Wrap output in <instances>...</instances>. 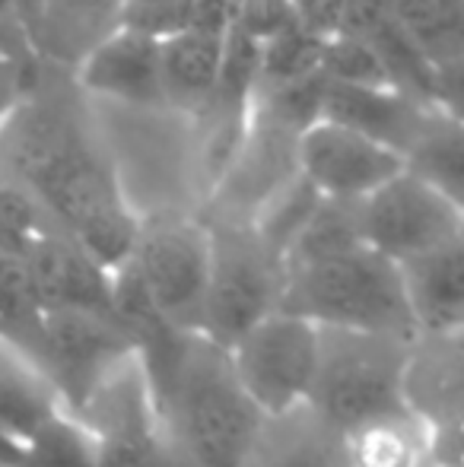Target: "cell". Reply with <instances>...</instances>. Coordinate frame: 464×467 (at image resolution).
Listing matches in <instances>:
<instances>
[{"label":"cell","instance_id":"1","mask_svg":"<svg viewBox=\"0 0 464 467\" xmlns=\"http://www.w3.org/2000/svg\"><path fill=\"white\" fill-rule=\"evenodd\" d=\"M115 312L130 327L147 391L181 467H242L264 413L239 385L230 350L156 315L128 265L112 271Z\"/></svg>","mask_w":464,"mask_h":467},{"label":"cell","instance_id":"2","mask_svg":"<svg viewBox=\"0 0 464 467\" xmlns=\"http://www.w3.org/2000/svg\"><path fill=\"white\" fill-rule=\"evenodd\" d=\"M280 308L322 327H353L414 337L417 327L404 299L397 261L353 245L328 258L286 267Z\"/></svg>","mask_w":464,"mask_h":467},{"label":"cell","instance_id":"3","mask_svg":"<svg viewBox=\"0 0 464 467\" xmlns=\"http://www.w3.org/2000/svg\"><path fill=\"white\" fill-rule=\"evenodd\" d=\"M0 467H96V442L19 340L0 334Z\"/></svg>","mask_w":464,"mask_h":467},{"label":"cell","instance_id":"4","mask_svg":"<svg viewBox=\"0 0 464 467\" xmlns=\"http://www.w3.org/2000/svg\"><path fill=\"white\" fill-rule=\"evenodd\" d=\"M414 337L318 325V366L305 404L341 432L385 413L410 410L404 366Z\"/></svg>","mask_w":464,"mask_h":467},{"label":"cell","instance_id":"5","mask_svg":"<svg viewBox=\"0 0 464 467\" xmlns=\"http://www.w3.org/2000/svg\"><path fill=\"white\" fill-rule=\"evenodd\" d=\"M61 233H67L102 267L115 271L134 248L140 216L128 203L115 172L74 140L23 185Z\"/></svg>","mask_w":464,"mask_h":467},{"label":"cell","instance_id":"6","mask_svg":"<svg viewBox=\"0 0 464 467\" xmlns=\"http://www.w3.org/2000/svg\"><path fill=\"white\" fill-rule=\"evenodd\" d=\"M211 277L204 293L201 331L232 347L252 325L280 308L286 267L284 258L248 223L213 220Z\"/></svg>","mask_w":464,"mask_h":467},{"label":"cell","instance_id":"7","mask_svg":"<svg viewBox=\"0 0 464 467\" xmlns=\"http://www.w3.org/2000/svg\"><path fill=\"white\" fill-rule=\"evenodd\" d=\"M143 296L175 327H198L211 277V226L188 216H160L137 229L128 261Z\"/></svg>","mask_w":464,"mask_h":467},{"label":"cell","instance_id":"8","mask_svg":"<svg viewBox=\"0 0 464 467\" xmlns=\"http://www.w3.org/2000/svg\"><path fill=\"white\" fill-rule=\"evenodd\" d=\"M29 350L67 410L80 417L96 388L137 350V344L118 312L51 308L38 318Z\"/></svg>","mask_w":464,"mask_h":467},{"label":"cell","instance_id":"9","mask_svg":"<svg viewBox=\"0 0 464 467\" xmlns=\"http://www.w3.org/2000/svg\"><path fill=\"white\" fill-rule=\"evenodd\" d=\"M230 350L239 385L264 417L305 404L318 366V325L273 308Z\"/></svg>","mask_w":464,"mask_h":467},{"label":"cell","instance_id":"10","mask_svg":"<svg viewBox=\"0 0 464 467\" xmlns=\"http://www.w3.org/2000/svg\"><path fill=\"white\" fill-rule=\"evenodd\" d=\"M359 229L369 248L391 261H407L464 239V207L404 166L385 185L359 197Z\"/></svg>","mask_w":464,"mask_h":467},{"label":"cell","instance_id":"11","mask_svg":"<svg viewBox=\"0 0 464 467\" xmlns=\"http://www.w3.org/2000/svg\"><path fill=\"white\" fill-rule=\"evenodd\" d=\"M80 420L93 432L96 467H181L153 410L137 350L96 388Z\"/></svg>","mask_w":464,"mask_h":467},{"label":"cell","instance_id":"12","mask_svg":"<svg viewBox=\"0 0 464 467\" xmlns=\"http://www.w3.org/2000/svg\"><path fill=\"white\" fill-rule=\"evenodd\" d=\"M293 160L318 194L344 201H359L404 169L401 150L325 115L296 134Z\"/></svg>","mask_w":464,"mask_h":467},{"label":"cell","instance_id":"13","mask_svg":"<svg viewBox=\"0 0 464 467\" xmlns=\"http://www.w3.org/2000/svg\"><path fill=\"white\" fill-rule=\"evenodd\" d=\"M42 312L51 308H93L115 312L112 271L102 267L93 254H87L67 233L48 226L23 254Z\"/></svg>","mask_w":464,"mask_h":467},{"label":"cell","instance_id":"14","mask_svg":"<svg viewBox=\"0 0 464 467\" xmlns=\"http://www.w3.org/2000/svg\"><path fill=\"white\" fill-rule=\"evenodd\" d=\"M77 80L89 93L124 105H162L160 42L115 26L80 55Z\"/></svg>","mask_w":464,"mask_h":467},{"label":"cell","instance_id":"15","mask_svg":"<svg viewBox=\"0 0 464 467\" xmlns=\"http://www.w3.org/2000/svg\"><path fill=\"white\" fill-rule=\"evenodd\" d=\"M404 400L429 432L464 420L461 334H417L404 366Z\"/></svg>","mask_w":464,"mask_h":467},{"label":"cell","instance_id":"16","mask_svg":"<svg viewBox=\"0 0 464 467\" xmlns=\"http://www.w3.org/2000/svg\"><path fill=\"white\" fill-rule=\"evenodd\" d=\"M417 334H464V239L397 261Z\"/></svg>","mask_w":464,"mask_h":467},{"label":"cell","instance_id":"17","mask_svg":"<svg viewBox=\"0 0 464 467\" xmlns=\"http://www.w3.org/2000/svg\"><path fill=\"white\" fill-rule=\"evenodd\" d=\"M242 467H350V455L344 432L299 404L261 420Z\"/></svg>","mask_w":464,"mask_h":467},{"label":"cell","instance_id":"18","mask_svg":"<svg viewBox=\"0 0 464 467\" xmlns=\"http://www.w3.org/2000/svg\"><path fill=\"white\" fill-rule=\"evenodd\" d=\"M417 105L420 102H414V96L397 87H350V83H335L325 77L322 115L350 124L369 137H378L401 153L410 147V140L429 115Z\"/></svg>","mask_w":464,"mask_h":467},{"label":"cell","instance_id":"19","mask_svg":"<svg viewBox=\"0 0 464 467\" xmlns=\"http://www.w3.org/2000/svg\"><path fill=\"white\" fill-rule=\"evenodd\" d=\"M226 29H185L160 42L162 105L204 115L217 93Z\"/></svg>","mask_w":464,"mask_h":467},{"label":"cell","instance_id":"20","mask_svg":"<svg viewBox=\"0 0 464 467\" xmlns=\"http://www.w3.org/2000/svg\"><path fill=\"white\" fill-rule=\"evenodd\" d=\"M397 29L433 67L442 99L446 83H459L464 51V0H385ZM449 105V99H446Z\"/></svg>","mask_w":464,"mask_h":467},{"label":"cell","instance_id":"21","mask_svg":"<svg viewBox=\"0 0 464 467\" xmlns=\"http://www.w3.org/2000/svg\"><path fill=\"white\" fill-rule=\"evenodd\" d=\"M350 467H427L429 430L414 410H397L344 432Z\"/></svg>","mask_w":464,"mask_h":467},{"label":"cell","instance_id":"22","mask_svg":"<svg viewBox=\"0 0 464 467\" xmlns=\"http://www.w3.org/2000/svg\"><path fill=\"white\" fill-rule=\"evenodd\" d=\"M404 166L417 172L420 179L433 182L455 201H461L464 185V140H461V121L455 111L433 109L404 150Z\"/></svg>","mask_w":464,"mask_h":467},{"label":"cell","instance_id":"23","mask_svg":"<svg viewBox=\"0 0 464 467\" xmlns=\"http://www.w3.org/2000/svg\"><path fill=\"white\" fill-rule=\"evenodd\" d=\"M353 245H363V229H359V201L344 197H322L315 213L309 216L299 235L284 252V267H296L305 261L328 258V254L347 252Z\"/></svg>","mask_w":464,"mask_h":467},{"label":"cell","instance_id":"24","mask_svg":"<svg viewBox=\"0 0 464 467\" xmlns=\"http://www.w3.org/2000/svg\"><path fill=\"white\" fill-rule=\"evenodd\" d=\"M322 61L325 38L305 32L299 23L290 26V29L277 32V36L258 45V89L284 87V83H296L305 80V77L322 74Z\"/></svg>","mask_w":464,"mask_h":467},{"label":"cell","instance_id":"25","mask_svg":"<svg viewBox=\"0 0 464 467\" xmlns=\"http://www.w3.org/2000/svg\"><path fill=\"white\" fill-rule=\"evenodd\" d=\"M322 74L335 83H350V87H395L378 48L359 32H341L325 42Z\"/></svg>","mask_w":464,"mask_h":467},{"label":"cell","instance_id":"26","mask_svg":"<svg viewBox=\"0 0 464 467\" xmlns=\"http://www.w3.org/2000/svg\"><path fill=\"white\" fill-rule=\"evenodd\" d=\"M115 26L162 42L185 29H198V0H118Z\"/></svg>","mask_w":464,"mask_h":467},{"label":"cell","instance_id":"27","mask_svg":"<svg viewBox=\"0 0 464 467\" xmlns=\"http://www.w3.org/2000/svg\"><path fill=\"white\" fill-rule=\"evenodd\" d=\"M232 26L261 45L277 32L296 26V16H293L290 0H239Z\"/></svg>","mask_w":464,"mask_h":467},{"label":"cell","instance_id":"28","mask_svg":"<svg viewBox=\"0 0 464 467\" xmlns=\"http://www.w3.org/2000/svg\"><path fill=\"white\" fill-rule=\"evenodd\" d=\"M356 4L359 0H290L296 23L325 42L341 32H350Z\"/></svg>","mask_w":464,"mask_h":467},{"label":"cell","instance_id":"29","mask_svg":"<svg viewBox=\"0 0 464 467\" xmlns=\"http://www.w3.org/2000/svg\"><path fill=\"white\" fill-rule=\"evenodd\" d=\"M26 96V61L10 51H0V128L10 118V111Z\"/></svg>","mask_w":464,"mask_h":467},{"label":"cell","instance_id":"30","mask_svg":"<svg viewBox=\"0 0 464 467\" xmlns=\"http://www.w3.org/2000/svg\"><path fill=\"white\" fill-rule=\"evenodd\" d=\"M6 23L19 26L16 23V13H13V0H0V29H4Z\"/></svg>","mask_w":464,"mask_h":467},{"label":"cell","instance_id":"31","mask_svg":"<svg viewBox=\"0 0 464 467\" xmlns=\"http://www.w3.org/2000/svg\"><path fill=\"white\" fill-rule=\"evenodd\" d=\"M427 467H433V464H427Z\"/></svg>","mask_w":464,"mask_h":467}]
</instances>
